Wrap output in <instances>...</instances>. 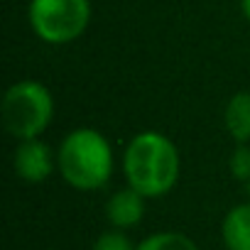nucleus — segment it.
<instances>
[{
	"mask_svg": "<svg viewBox=\"0 0 250 250\" xmlns=\"http://www.w3.org/2000/svg\"><path fill=\"white\" fill-rule=\"evenodd\" d=\"M0 118H3L5 130L20 140L40 138L54 118V98L49 88L35 79L15 81L0 103Z\"/></svg>",
	"mask_w": 250,
	"mask_h": 250,
	"instance_id": "obj_3",
	"label": "nucleus"
},
{
	"mask_svg": "<svg viewBox=\"0 0 250 250\" xmlns=\"http://www.w3.org/2000/svg\"><path fill=\"white\" fill-rule=\"evenodd\" d=\"M138 250H199V245L179 230H157L138 243Z\"/></svg>",
	"mask_w": 250,
	"mask_h": 250,
	"instance_id": "obj_9",
	"label": "nucleus"
},
{
	"mask_svg": "<svg viewBox=\"0 0 250 250\" xmlns=\"http://www.w3.org/2000/svg\"><path fill=\"white\" fill-rule=\"evenodd\" d=\"M221 240L226 250H250V201L228 208L221 221Z\"/></svg>",
	"mask_w": 250,
	"mask_h": 250,
	"instance_id": "obj_8",
	"label": "nucleus"
},
{
	"mask_svg": "<svg viewBox=\"0 0 250 250\" xmlns=\"http://www.w3.org/2000/svg\"><path fill=\"white\" fill-rule=\"evenodd\" d=\"M240 10H243V18L250 22V0H240Z\"/></svg>",
	"mask_w": 250,
	"mask_h": 250,
	"instance_id": "obj_12",
	"label": "nucleus"
},
{
	"mask_svg": "<svg viewBox=\"0 0 250 250\" xmlns=\"http://www.w3.org/2000/svg\"><path fill=\"white\" fill-rule=\"evenodd\" d=\"M145 201L147 199L143 194H138L133 187L113 191L105 201V218H108L110 228H120V230L135 228L145 216Z\"/></svg>",
	"mask_w": 250,
	"mask_h": 250,
	"instance_id": "obj_6",
	"label": "nucleus"
},
{
	"mask_svg": "<svg viewBox=\"0 0 250 250\" xmlns=\"http://www.w3.org/2000/svg\"><path fill=\"white\" fill-rule=\"evenodd\" d=\"M13 169L22 182L42 184L54 174V169H59V165H57V155L52 152V147L42 143L40 138H35V140L18 143L13 152Z\"/></svg>",
	"mask_w": 250,
	"mask_h": 250,
	"instance_id": "obj_5",
	"label": "nucleus"
},
{
	"mask_svg": "<svg viewBox=\"0 0 250 250\" xmlns=\"http://www.w3.org/2000/svg\"><path fill=\"white\" fill-rule=\"evenodd\" d=\"M226 133L235 145L250 143V91H235L223 108Z\"/></svg>",
	"mask_w": 250,
	"mask_h": 250,
	"instance_id": "obj_7",
	"label": "nucleus"
},
{
	"mask_svg": "<svg viewBox=\"0 0 250 250\" xmlns=\"http://www.w3.org/2000/svg\"><path fill=\"white\" fill-rule=\"evenodd\" d=\"M91 250H138V243H133V238L125 230L110 228V230H103L93 240Z\"/></svg>",
	"mask_w": 250,
	"mask_h": 250,
	"instance_id": "obj_10",
	"label": "nucleus"
},
{
	"mask_svg": "<svg viewBox=\"0 0 250 250\" xmlns=\"http://www.w3.org/2000/svg\"><path fill=\"white\" fill-rule=\"evenodd\" d=\"M27 20L40 42L71 44L91 22V0H30Z\"/></svg>",
	"mask_w": 250,
	"mask_h": 250,
	"instance_id": "obj_4",
	"label": "nucleus"
},
{
	"mask_svg": "<svg viewBox=\"0 0 250 250\" xmlns=\"http://www.w3.org/2000/svg\"><path fill=\"white\" fill-rule=\"evenodd\" d=\"M228 172L238 182L250 179V145H235L228 157Z\"/></svg>",
	"mask_w": 250,
	"mask_h": 250,
	"instance_id": "obj_11",
	"label": "nucleus"
},
{
	"mask_svg": "<svg viewBox=\"0 0 250 250\" xmlns=\"http://www.w3.org/2000/svg\"><path fill=\"white\" fill-rule=\"evenodd\" d=\"M182 172V157L172 138L157 130H143L130 138L123 152V174L128 187H133L145 199L167 196Z\"/></svg>",
	"mask_w": 250,
	"mask_h": 250,
	"instance_id": "obj_1",
	"label": "nucleus"
},
{
	"mask_svg": "<svg viewBox=\"0 0 250 250\" xmlns=\"http://www.w3.org/2000/svg\"><path fill=\"white\" fill-rule=\"evenodd\" d=\"M57 165L62 179L76 191L103 189L115 169V157L108 138L96 128H74L64 135Z\"/></svg>",
	"mask_w": 250,
	"mask_h": 250,
	"instance_id": "obj_2",
	"label": "nucleus"
},
{
	"mask_svg": "<svg viewBox=\"0 0 250 250\" xmlns=\"http://www.w3.org/2000/svg\"><path fill=\"white\" fill-rule=\"evenodd\" d=\"M243 187H245V191L250 194V179H248V182H243Z\"/></svg>",
	"mask_w": 250,
	"mask_h": 250,
	"instance_id": "obj_13",
	"label": "nucleus"
}]
</instances>
